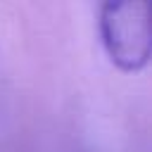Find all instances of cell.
Masks as SVG:
<instances>
[{
    "instance_id": "1",
    "label": "cell",
    "mask_w": 152,
    "mask_h": 152,
    "mask_svg": "<svg viewBox=\"0 0 152 152\" xmlns=\"http://www.w3.org/2000/svg\"><path fill=\"white\" fill-rule=\"evenodd\" d=\"M100 43L114 66L135 74L152 52V19L145 0H112L100 7Z\"/></svg>"
}]
</instances>
